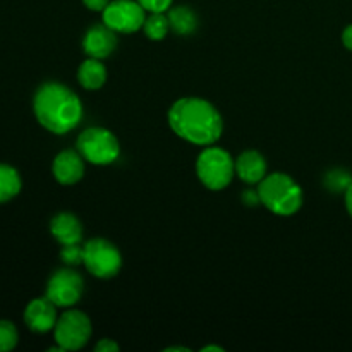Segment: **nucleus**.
Instances as JSON below:
<instances>
[{"instance_id": "14", "label": "nucleus", "mask_w": 352, "mask_h": 352, "mask_svg": "<svg viewBox=\"0 0 352 352\" xmlns=\"http://www.w3.org/2000/svg\"><path fill=\"white\" fill-rule=\"evenodd\" d=\"M50 232L62 246L78 244L82 239V226L72 213H58L50 223Z\"/></svg>"}, {"instance_id": "28", "label": "nucleus", "mask_w": 352, "mask_h": 352, "mask_svg": "<svg viewBox=\"0 0 352 352\" xmlns=\"http://www.w3.org/2000/svg\"><path fill=\"white\" fill-rule=\"evenodd\" d=\"M208 351H219V352H222L223 349H222V347H219V346H206V347H203V352H208Z\"/></svg>"}, {"instance_id": "15", "label": "nucleus", "mask_w": 352, "mask_h": 352, "mask_svg": "<svg viewBox=\"0 0 352 352\" xmlns=\"http://www.w3.org/2000/svg\"><path fill=\"white\" fill-rule=\"evenodd\" d=\"M78 81L82 88L86 89H100L107 81V69L105 65L100 62V58L89 57L81 64L78 71Z\"/></svg>"}, {"instance_id": "17", "label": "nucleus", "mask_w": 352, "mask_h": 352, "mask_svg": "<svg viewBox=\"0 0 352 352\" xmlns=\"http://www.w3.org/2000/svg\"><path fill=\"white\" fill-rule=\"evenodd\" d=\"M21 175L14 167L0 164V203H7L16 198L21 191Z\"/></svg>"}, {"instance_id": "22", "label": "nucleus", "mask_w": 352, "mask_h": 352, "mask_svg": "<svg viewBox=\"0 0 352 352\" xmlns=\"http://www.w3.org/2000/svg\"><path fill=\"white\" fill-rule=\"evenodd\" d=\"M146 12H165L170 9L172 0H138Z\"/></svg>"}, {"instance_id": "20", "label": "nucleus", "mask_w": 352, "mask_h": 352, "mask_svg": "<svg viewBox=\"0 0 352 352\" xmlns=\"http://www.w3.org/2000/svg\"><path fill=\"white\" fill-rule=\"evenodd\" d=\"M351 182V174L347 170H342V168H337V170L329 172V174L325 175V186L333 192H346V189L349 188Z\"/></svg>"}, {"instance_id": "6", "label": "nucleus", "mask_w": 352, "mask_h": 352, "mask_svg": "<svg viewBox=\"0 0 352 352\" xmlns=\"http://www.w3.org/2000/svg\"><path fill=\"white\" fill-rule=\"evenodd\" d=\"M54 336L57 346L64 351H78L85 347L91 337V322L82 311L69 309L57 320Z\"/></svg>"}, {"instance_id": "16", "label": "nucleus", "mask_w": 352, "mask_h": 352, "mask_svg": "<svg viewBox=\"0 0 352 352\" xmlns=\"http://www.w3.org/2000/svg\"><path fill=\"white\" fill-rule=\"evenodd\" d=\"M167 16L168 23H170V30L174 33L182 34V36L195 33L196 26H198V17L189 7H174Z\"/></svg>"}, {"instance_id": "5", "label": "nucleus", "mask_w": 352, "mask_h": 352, "mask_svg": "<svg viewBox=\"0 0 352 352\" xmlns=\"http://www.w3.org/2000/svg\"><path fill=\"white\" fill-rule=\"evenodd\" d=\"M78 151L89 164L109 165L119 158L120 146L117 138L109 129L89 127L79 134Z\"/></svg>"}, {"instance_id": "1", "label": "nucleus", "mask_w": 352, "mask_h": 352, "mask_svg": "<svg viewBox=\"0 0 352 352\" xmlns=\"http://www.w3.org/2000/svg\"><path fill=\"white\" fill-rule=\"evenodd\" d=\"M172 131L198 146H210L222 136L223 122L219 110L203 98H181L168 110Z\"/></svg>"}, {"instance_id": "26", "label": "nucleus", "mask_w": 352, "mask_h": 352, "mask_svg": "<svg viewBox=\"0 0 352 352\" xmlns=\"http://www.w3.org/2000/svg\"><path fill=\"white\" fill-rule=\"evenodd\" d=\"M342 41H344V45H346V48H349V50L352 52V24L344 30Z\"/></svg>"}, {"instance_id": "12", "label": "nucleus", "mask_w": 352, "mask_h": 352, "mask_svg": "<svg viewBox=\"0 0 352 352\" xmlns=\"http://www.w3.org/2000/svg\"><path fill=\"white\" fill-rule=\"evenodd\" d=\"M54 175L60 184H76L85 175V158L81 157L79 151H62L54 160Z\"/></svg>"}, {"instance_id": "8", "label": "nucleus", "mask_w": 352, "mask_h": 352, "mask_svg": "<svg viewBox=\"0 0 352 352\" xmlns=\"http://www.w3.org/2000/svg\"><path fill=\"white\" fill-rule=\"evenodd\" d=\"M146 21V10L138 0H113L103 10V24L116 33H134Z\"/></svg>"}, {"instance_id": "10", "label": "nucleus", "mask_w": 352, "mask_h": 352, "mask_svg": "<svg viewBox=\"0 0 352 352\" xmlns=\"http://www.w3.org/2000/svg\"><path fill=\"white\" fill-rule=\"evenodd\" d=\"M57 306L45 296V298L33 299L26 306L24 311V322L30 327V330L38 333L50 332L57 325Z\"/></svg>"}, {"instance_id": "2", "label": "nucleus", "mask_w": 352, "mask_h": 352, "mask_svg": "<svg viewBox=\"0 0 352 352\" xmlns=\"http://www.w3.org/2000/svg\"><path fill=\"white\" fill-rule=\"evenodd\" d=\"M33 110L38 122L47 131L65 134L74 129L82 117L79 96L60 82H45L33 100Z\"/></svg>"}, {"instance_id": "19", "label": "nucleus", "mask_w": 352, "mask_h": 352, "mask_svg": "<svg viewBox=\"0 0 352 352\" xmlns=\"http://www.w3.org/2000/svg\"><path fill=\"white\" fill-rule=\"evenodd\" d=\"M19 333L16 325L9 320H0V352H9L17 346Z\"/></svg>"}, {"instance_id": "11", "label": "nucleus", "mask_w": 352, "mask_h": 352, "mask_svg": "<svg viewBox=\"0 0 352 352\" xmlns=\"http://www.w3.org/2000/svg\"><path fill=\"white\" fill-rule=\"evenodd\" d=\"M117 47V36L116 31L110 30L107 24H96L91 26L85 34L82 40V48H85L86 55L93 58H105L112 55V52Z\"/></svg>"}, {"instance_id": "24", "label": "nucleus", "mask_w": 352, "mask_h": 352, "mask_svg": "<svg viewBox=\"0 0 352 352\" xmlns=\"http://www.w3.org/2000/svg\"><path fill=\"white\" fill-rule=\"evenodd\" d=\"M95 351H98V352H116V351H119V346H117V344L113 342V340L102 339L95 346Z\"/></svg>"}, {"instance_id": "4", "label": "nucleus", "mask_w": 352, "mask_h": 352, "mask_svg": "<svg viewBox=\"0 0 352 352\" xmlns=\"http://www.w3.org/2000/svg\"><path fill=\"white\" fill-rule=\"evenodd\" d=\"M196 174L205 188L212 191L226 189L236 174V162L229 151L219 146H208L199 153L196 162Z\"/></svg>"}, {"instance_id": "27", "label": "nucleus", "mask_w": 352, "mask_h": 352, "mask_svg": "<svg viewBox=\"0 0 352 352\" xmlns=\"http://www.w3.org/2000/svg\"><path fill=\"white\" fill-rule=\"evenodd\" d=\"M346 206H347V212L352 217V182L349 188L346 189Z\"/></svg>"}, {"instance_id": "18", "label": "nucleus", "mask_w": 352, "mask_h": 352, "mask_svg": "<svg viewBox=\"0 0 352 352\" xmlns=\"http://www.w3.org/2000/svg\"><path fill=\"white\" fill-rule=\"evenodd\" d=\"M143 30L150 40H164L170 31V23H168V16L165 12H150L143 24Z\"/></svg>"}, {"instance_id": "29", "label": "nucleus", "mask_w": 352, "mask_h": 352, "mask_svg": "<svg viewBox=\"0 0 352 352\" xmlns=\"http://www.w3.org/2000/svg\"><path fill=\"white\" fill-rule=\"evenodd\" d=\"M167 351H188V349H182V347H168Z\"/></svg>"}, {"instance_id": "9", "label": "nucleus", "mask_w": 352, "mask_h": 352, "mask_svg": "<svg viewBox=\"0 0 352 352\" xmlns=\"http://www.w3.org/2000/svg\"><path fill=\"white\" fill-rule=\"evenodd\" d=\"M85 282L76 270L62 268L50 277L47 284V298L57 308H69L81 299Z\"/></svg>"}, {"instance_id": "3", "label": "nucleus", "mask_w": 352, "mask_h": 352, "mask_svg": "<svg viewBox=\"0 0 352 352\" xmlns=\"http://www.w3.org/2000/svg\"><path fill=\"white\" fill-rule=\"evenodd\" d=\"M260 203H263L272 213L280 217L294 215L302 206V189L287 174L267 175L260 182Z\"/></svg>"}, {"instance_id": "7", "label": "nucleus", "mask_w": 352, "mask_h": 352, "mask_svg": "<svg viewBox=\"0 0 352 352\" xmlns=\"http://www.w3.org/2000/svg\"><path fill=\"white\" fill-rule=\"evenodd\" d=\"M85 267L98 278H110L119 274L122 256L112 243L105 239H91L85 244Z\"/></svg>"}, {"instance_id": "13", "label": "nucleus", "mask_w": 352, "mask_h": 352, "mask_svg": "<svg viewBox=\"0 0 352 352\" xmlns=\"http://www.w3.org/2000/svg\"><path fill=\"white\" fill-rule=\"evenodd\" d=\"M236 174L246 184H260L267 177V162L258 151H244L236 160Z\"/></svg>"}, {"instance_id": "25", "label": "nucleus", "mask_w": 352, "mask_h": 352, "mask_svg": "<svg viewBox=\"0 0 352 352\" xmlns=\"http://www.w3.org/2000/svg\"><path fill=\"white\" fill-rule=\"evenodd\" d=\"M243 199L244 203H248V205H256V203L260 201V192L248 189V191L243 195Z\"/></svg>"}, {"instance_id": "21", "label": "nucleus", "mask_w": 352, "mask_h": 352, "mask_svg": "<svg viewBox=\"0 0 352 352\" xmlns=\"http://www.w3.org/2000/svg\"><path fill=\"white\" fill-rule=\"evenodd\" d=\"M60 258L64 263L67 265H79L85 260V246H79L78 244H69V246H62Z\"/></svg>"}, {"instance_id": "23", "label": "nucleus", "mask_w": 352, "mask_h": 352, "mask_svg": "<svg viewBox=\"0 0 352 352\" xmlns=\"http://www.w3.org/2000/svg\"><path fill=\"white\" fill-rule=\"evenodd\" d=\"M86 7L89 10H95V12H103L107 9V6L110 3V0H82Z\"/></svg>"}]
</instances>
